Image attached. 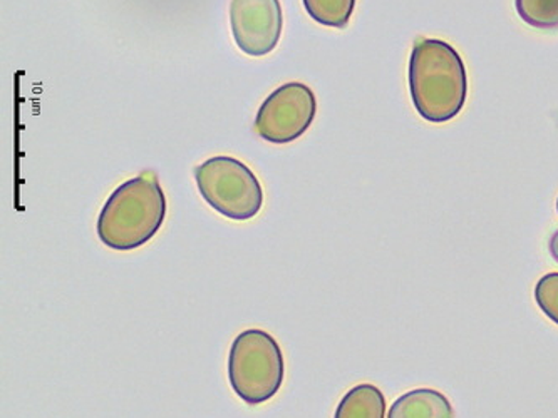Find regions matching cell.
I'll return each instance as SVG.
<instances>
[{
    "label": "cell",
    "mask_w": 558,
    "mask_h": 418,
    "mask_svg": "<svg viewBox=\"0 0 558 418\" xmlns=\"http://www.w3.org/2000/svg\"><path fill=\"white\" fill-rule=\"evenodd\" d=\"M333 418H386L385 393L371 383L352 386L339 402Z\"/></svg>",
    "instance_id": "ba28073f"
},
{
    "label": "cell",
    "mask_w": 558,
    "mask_h": 418,
    "mask_svg": "<svg viewBox=\"0 0 558 418\" xmlns=\"http://www.w3.org/2000/svg\"><path fill=\"white\" fill-rule=\"evenodd\" d=\"M408 83L414 109L428 123H448L466 104V67L460 52L445 40H414Z\"/></svg>",
    "instance_id": "6da1fadb"
},
{
    "label": "cell",
    "mask_w": 558,
    "mask_h": 418,
    "mask_svg": "<svg viewBox=\"0 0 558 418\" xmlns=\"http://www.w3.org/2000/svg\"><path fill=\"white\" fill-rule=\"evenodd\" d=\"M357 0H302L305 12L320 26L344 29Z\"/></svg>",
    "instance_id": "9c48e42d"
},
{
    "label": "cell",
    "mask_w": 558,
    "mask_h": 418,
    "mask_svg": "<svg viewBox=\"0 0 558 418\" xmlns=\"http://www.w3.org/2000/svg\"><path fill=\"white\" fill-rule=\"evenodd\" d=\"M548 251H550L551 258L558 263V230L555 231L550 242H548Z\"/></svg>",
    "instance_id": "7c38bea8"
},
{
    "label": "cell",
    "mask_w": 558,
    "mask_h": 418,
    "mask_svg": "<svg viewBox=\"0 0 558 418\" xmlns=\"http://www.w3.org/2000/svg\"><path fill=\"white\" fill-rule=\"evenodd\" d=\"M388 418H454L453 405L435 389H414L389 408Z\"/></svg>",
    "instance_id": "52a82bcc"
},
{
    "label": "cell",
    "mask_w": 558,
    "mask_h": 418,
    "mask_svg": "<svg viewBox=\"0 0 558 418\" xmlns=\"http://www.w3.org/2000/svg\"><path fill=\"white\" fill-rule=\"evenodd\" d=\"M199 195L221 217L248 221L264 206V189L254 171L232 156H215L195 168Z\"/></svg>",
    "instance_id": "277c9868"
},
{
    "label": "cell",
    "mask_w": 558,
    "mask_h": 418,
    "mask_svg": "<svg viewBox=\"0 0 558 418\" xmlns=\"http://www.w3.org/2000/svg\"><path fill=\"white\" fill-rule=\"evenodd\" d=\"M517 14L535 29H558V0H515Z\"/></svg>",
    "instance_id": "30bf717a"
},
{
    "label": "cell",
    "mask_w": 558,
    "mask_h": 418,
    "mask_svg": "<svg viewBox=\"0 0 558 418\" xmlns=\"http://www.w3.org/2000/svg\"><path fill=\"white\" fill-rule=\"evenodd\" d=\"M557 213H558V199H557Z\"/></svg>",
    "instance_id": "4fadbf2b"
},
{
    "label": "cell",
    "mask_w": 558,
    "mask_h": 418,
    "mask_svg": "<svg viewBox=\"0 0 558 418\" xmlns=\"http://www.w3.org/2000/svg\"><path fill=\"white\" fill-rule=\"evenodd\" d=\"M230 26L243 54L262 58L279 46L283 12L279 0H232Z\"/></svg>",
    "instance_id": "8992f818"
},
{
    "label": "cell",
    "mask_w": 558,
    "mask_h": 418,
    "mask_svg": "<svg viewBox=\"0 0 558 418\" xmlns=\"http://www.w3.org/2000/svg\"><path fill=\"white\" fill-rule=\"evenodd\" d=\"M317 114L316 95L302 83H289L274 90L258 109L254 130L272 145H289L307 133Z\"/></svg>",
    "instance_id": "5b68a950"
},
{
    "label": "cell",
    "mask_w": 558,
    "mask_h": 418,
    "mask_svg": "<svg viewBox=\"0 0 558 418\" xmlns=\"http://www.w3.org/2000/svg\"><path fill=\"white\" fill-rule=\"evenodd\" d=\"M535 302L545 317L558 324V273H547L535 285Z\"/></svg>",
    "instance_id": "8fae6325"
},
{
    "label": "cell",
    "mask_w": 558,
    "mask_h": 418,
    "mask_svg": "<svg viewBox=\"0 0 558 418\" xmlns=\"http://www.w3.org/2000/svg\"><path fill=\"white\" fill-rule=\"evenodd\" d=\"M286 379V358L279 342L264 330L239 333L230 346V386L240 401L262 405L276 397Z\"/></svg>",
    "instance_id": "3957f363"
},
{
    "label": "cell",
    "mask_w": 558,
    "mask_h": 418,
    "mask_svg": "<svg viewBox=\"0 0 558 418\" xmlns=\"http://www.w3.org/2000/svg\"><path fill=\"white\" fill-rule=\"evenodd\" d=\"M167 196L153 171L126 181L111 193L98 218V238L117 251L142 248L167 218Z\"/></svg>",
    "instance_id": "7a4b0ae2"
}]
</instances>
